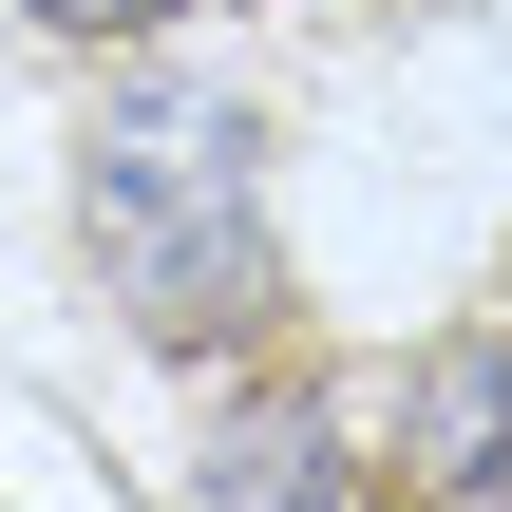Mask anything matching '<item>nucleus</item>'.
Returning <instances> with one entry per match:
<instances>
[{
  "instance_id": "nucleus-1",
  "label": "nucleus",
  "mask_w": 512,
  "mask_h": 512,
  "mask_svg": "<svg viewBox=\"0 0 512 512\" xmlns=\"http://www.w3.org/2000/svg\"><path fill=\"white\" fill-rule=\"evenodd\" d=\"M95 266H114V304L152 323V342H228V323H266V209H247V95H133L114 133H95Z\"/></svg>"
},
{
  "instance_id": "nucleus-2",
  "label": "nucleus",
  "mask_w": 512,
  "mask_h": 512,
  "mask_svg": "<svg viewBox=\"0 0 512 512\" xmlns=\"http://www.w3.org/2000/svg\"><path fill=\"white\" fill-rule=\"evenodd\" d=\"M209 512H361L342 418H323V399H247V418L209 437Z\"/></svg>"
},
{
  "instance_id": "nucleus-3",
  "label": "nucleus",
  "mask_w": 512,
  "mask_h": 512,
  "mask_svg": "<svg viewBox=\"0 0 512 512\" xmlns=\"http://www.w3.org/2000/svg\"><path fill=\"white\" fill-rule=\"evenodd\" d=\"M494 456H512V342H437V361L399 380V475L456 494V475H494Z\"/></svg>"
},
{
  "instance_id": "nucleus-4",
  "label": "nucleus",
  "mask_w": 512,
  "mask_h": 512,
  "mask_svg": "<svg viewBox=\"0 0 512 512\" xmlns=\"http://www.w3.org/2000/svg\"><path fill=\"white\" fill-rule=\"evenodd\" d=\"M57 38H152V19H190V0H38Z\"/></svg>"
}]
</instances>
